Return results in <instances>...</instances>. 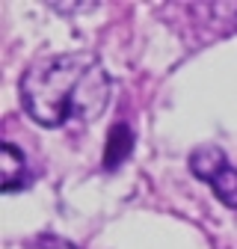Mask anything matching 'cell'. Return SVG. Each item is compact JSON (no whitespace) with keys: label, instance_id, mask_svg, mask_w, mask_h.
Segmentation results:
<instances>
[{"label":"cell","instance_id":"obj_1","mask_svg":"<svg viewBox=\"0 0 237 249\" xmlns=\"http://www.w3.org/2000/svg\"><path fill=\"white\" fill-rule=\"evenodd\" d=\"M110 101V77L89 53H53L27 69L21 104L30 119L59 128L66 122H92Z\"/></svg>","mask_w":237,"mask_h":249},{"label":"cell","instance_id":"obj_2","mask_svg":"<svg viewBox=\"0 0 237 249\" xmlns=\"http://www.w3.org/2000/svg\"><path fill=\"white\" fill-rule=\"evenodd\" d=\"M33 181L24 160V151L12 142H3V151H0V190L3 193H18Z\"/></svg>","mask_w":237,"mask_h":249},{"label":"cell","instance_id":"obj_3","mask_svg":"<svg viewBox=\"0 0 237 249\" xmlns=\"http://www.w3.org/2000/svg\"><path fill=\"white\" fill-rule=\"evenodd\" d=\"M131 151H134V131L128 128L125 122L113 124L110 134H107V145H104V169L107 172L118 169L131 158Z\"/></svg>","mask_w":237,"mask_h":249},{"label":"cell","instance_id":"obj_4","mask_svg":"<svg viewBox=\"0 0 237 249\" xmlns=\"http://www.w3.org/2000/svg\"><path fill=\"white\" fill-rule=\"evenodd\" d=\"M225 166H228V160H225V154L220 148H199V151H193V158H190L193 175L202 178V181H207V184H211Z\"/></svg>","mask_w":237,"mask_h":249},{"label":"cell","instance_id":"obj_5","mask_svg":"<svg viewBox=\"0 0 237 249\" xmlns=\"http://www.w3.org/2000/svg\"><path fill=\"white\" fill-rule=\"evenodd\" d=\"M211 187H214V193L222 199V205L237 208V169L225 166V169L211 181Z\"/></svg>","mask_w":237,"mask_h":249},{"label":"cell","instance_id":"obj_6","mask_svg":"<svg viewBox=\"0 0 237 249\" xmlns=\"http://www.w3.org/2000/svg\"><path fill=\"white\" fill-rule=\"evenodd\" d=\"M30 249H80V246H74L66 237H56V234H42V237H36L30 243Z\"/></svg>","mask_w":237,"mask_h":249}]
</instances>
